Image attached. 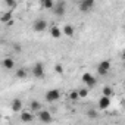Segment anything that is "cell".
Here are the masks:
<instances>
[{
	"label": "cell",
	"mask_w": 125,
	"mask_h": 125,
	"mask_svg": "<svg viewBox=\"0 0 125 125\" xmlns=\"http://www.w3.org/2000/svg\"><path fill=\"white\" fill-rule=\"evenodd\" d=\"M87 115H88L90 118H97V112H96V110H93V109H90V110L87 112Z\"/></svg>",
	"instance_id": "cell-20"
},
{
	"label": "cell",
	"mask_w": 125,
	"mask_h": 125,
	"mask_svg": "<svg viewBox=\"0 0 125 125\" xmlns=\"http://www.w3.org/2000/svg\"><path fill=\"white\" fill-rule=\"evenodd\" d=\"M63 34H65V35H68V37H72V35H74V27L66 25V27L63 28Z\"/></svg>",
	"instance_id": "cell-16"
},
{
	"label": "cell",
	"mask_w": 125,
	"mask_h": 125,
	"mask_svg": "<svg viewBox=\"0 0 125 125\" xmlns=\"http://www.w3.org/2000/svg\"><path fill=\"white\" fill-rule=\"evenodd\" d=\"M30 106H31V110H32V112H38V110H41V104H40L37 100H32Z\"/></svg>",
	"instance_id": "cell-15"
},
{
	"label": "cell",
	"mask_w": 125,
	"mask_h": 125,
	"mask_svg": "<svg viewBox=\"0 0 125 125\" xmlns=\"http://www.w3.org/2000/svg\"><path fill=\"white\" fill-rule=\"evenodd\" d=\"M94 0H81V3H80V10L81 12H88L94 8Z\"/></svg>",
	"instance_id": "cell-3"
},
{
	"label": "cell",
	"mask_w": 125,
	"mask_h": 125,
	"mask_svg": "<svg viewBox=\"0 0 125 125\" xmlns=\"http://www.w3.org/2000/svg\"><path fill=\"white\" fill-rule=\"evenodd\" d=\"M109 104H110V97L109 96H102L100 100H99V107L102 110H104V109L109 107Z\"/></svg>",
	"instance_id": "cell-7"
},
{
	"label": "cell",
	"mask_w": 125,
	"mask_h": 125,
	"mask_svg": "<svg viewBox=\"0 0 125 125\" xmlns=\"http://www.w3.org/2000/svg\"><path fill=\"white\" fill-rule=\"evenodd\" d=\"M16 78H19V80H25V78H27V71H25L24 68H19V69L16 71Z\"/></svg>",
	"instance_id": "cell-14"
},
{
	"label": "cell",
	"mask_w": 125,
	"mask_h": 125,
	"mask_svg": "<svg viewBox=\"0 0 125 125\" xmlns=\"http://www.w3.org/2000/svg\"><path fill=\"white\" fill-rule=\"evenodd\" d=\"M54 71L59 72V74H62V72H63V68H62V65H56L54 66Z\"/></svg>",
	"instance_id": "cell-24"
},
{
	"label": "cell",
	"mask_w": 125,
	"mask_h": 125,
	"mask_svg": "<svg viewBox=\"0 0 125 125\" xmlns=\"http://www.w3.org/2000/svg\"><path fill=\"white\" fill-rule=\"evenodd\" d=\"M54 13L57 15V16H63L65 15V5H57V6H54Z\"/></svg>",
	"instance_id": "cell-13"
},
{
	"label": "cell",
	"mask_w": 125,
	"mask_h": 125,
	"mask_svg": "<svg viewBox=\"0 0 125 125\" xmlns=\"http://www.w3.org/2000/svg\"><path fill=\"white\" fill-rule=\"evenodd\" d=\"M50 2H54V0H50Z\"/></svg>",
	"instance_id": "cell-26"
},
{
	"label": "cell",
	"mask_w": 125,
	"mask_h": 125,
	"mask_svg": "<svg viewBox=\"0 0 125 125\" xmlns=\"http://www.w3.org/2000/svg\"><path fill=\"white\" fill-rule=\"evenodd\" d=\"M59 97H60V91L56 90V88L49 90V91L46 93V100H47V102H56V100H59Z\"/></svg>",
	"instance_id": "cell-4"
},
{
	"label": "cell",
	"mask_w": 125,
	"mask_h": 125,
	"mask_svg": "<svg viewBox=\"0 0 125 125\" xmlns=\"http://www.w3.org/2000/svg\"><path fill=\"white\" fill-rule=\"evenodd\" d=\"M69 97H71V99H72V100H77V99H78V97H80V94H78V91H72V93H71V96H69Z\"/></svg>",
	"instance_id": "cell-23"
},
{
	"label": "cell",
	"mask_w": 125,
	"mask_h": 125,
	"mask_svg": "<svg viewBox=\"0 0 125 125\" xmlns=\"http://www.w3.org/2000/svg\"><path fill=\"white\" fill-rule=\"evenodd\" d=\"M12 110L13 112H21L22 110V100L21 99H15L12 102Z\"/></svg>",
	"instance_id": "cell-10"
},
{
	"label": "cell",
	"mask_w": 125,
	"mask_h": 125,
	"mask_svg": "<svg viewBox=\"0 0 125 125\" xmlns=\"http://www.w3.org/2000/svg\"><path fill=\"white\" fill-rule=\"evenodd\" d=\"M83 81L87 84V87H88V88H93V87L96 85V83H97V81H96V78H94L91 74H83Z\"/></svg>",
	"instance_id": "cell-6"
},
{
	"label": "cell",
	"mask_w": 125,
	"mask_h": 125,
	"mask_svg": "<svg viewBox=\"0 0 125 125\" xmlns=\"http://www.w3.org/2000/svg\"><path fill=\"white\" fill-rule=\"evenodd\" d=\"M109 68H110V62L109 60H103V62H100V63L97 65V74L103 77V75L107 74Z\"/></svg>",
	"instance_id": "cell-1"
},
{
	"label": "cell",
	"mask_w": 125,
	"mask_h": 125,
	"mask_svg": "<svg viewBox=\"0 0 125 125\" xmlns=\"http://www.w3.org/2000/svg\"><path fill=\"white\" fill-rule=\"evenodd\" d=\"M38 119L41 122H52V115L47 112V110H38Z\"/></svg>",
	"instance_id": "cell-8"
},
{
	"label": "cell",
	"mask_w": 125,
	"mask_h": 125,
	"mask_svg": "<svg viewBox=\"0 0 125 125\" xmlns=\"http://www.w3.org/2000/svg\"><path fill=\"white\" fill-rule=\"evenodd\" d=\"M103 96H109V97H110V96H112V88H110V87H104V88H103Z\"/></svg>",
	"instance_id": "cell-19"
},
{
	"label": "cell",
	"mask_w": 125,
	"mask_h": 125,
	"mask_svg": "<svg viewBox=\"0 0 125 125\" xmlns=\"http://www.w3.org/2000/svg\"><path fill=\"white\" fill-rule=\"evenodd\" d=\"M124 69H125V65H124Z\"/></svg>",
	"instance_id": "cell-27"
},
{
	"label": "cell",
	"mask_w": 125,
	"mask_h": 125,
	"mask_svg": "<svg viewBox=\"0 0 125 125\" xmlns=\"http://www.w3.org/2000/svg\"><path fill=\"white\" fill-rule=\"evenodd\" d=\"M44 8L52 9V8H53V2H50V0H44Z\"/></svg>",
	"instance_id": "cell-21"
},
{
	"label": "cell",
	"mask_w": 125,
	"mask_h": 125,
	"mask_svg": "<svg viewBox=\"0 0 125 125\" xmlns=\"http://www.w3.org/2000/svg\"><path fill=\"white\" fill-rule=\"evenodd\" d=\"M32 119H34L32 113H28V112H22L21 113V121L22 122H32Z\"/></svg>",
	"instance_id": "cell-12"
},
{
	"label": "cell",
	"mask_w": 125,
	"mask_h": 125,
	"mask_svg": "<svg viewBox=\"0 0 125 125\" xmlns=\"http://www.w3.org/2000/svg\"><path fill=\"white\" fill-rule=\"evenodd\" d=\"M5 2H6V5L9 6V8H16V0H5Z\"/></svg>",
	"instance_id": "cell-18"
},
{
	"label": "cell",
	"mask_w": 125,
	"mask_h": 125,
	"mask_svg": "<svg viewBox=\"0 0 125 125\" xmlns=\"http://www.w3.org/2000/svg\"><path fill=\"white\" fill-rule=\"evenodd\" d=\"M2 65H3V68H5L6 71H10V69L15 68V60H13L12 57H6V59H3Z\"/></svg>",
	"instance_id": "cell-9"
},
{
	"label": "cell",
	"mask_w": 125,
	"mask_h": 125,
	"mask_svg": "<svg viewBox=\"0 0 125 125\" xmlns=\"http://www.w3.org/2000/svg\"><path fill=\"white\" fill-rule=\"evenodd\" d=\"M78 94H80V97H87L88 90H85V88H84V90H80V91H78Z\"/></svg>",
	"instance_id": "cell-22"
},
{
	"label": "cell",
	"mask_w": 125,
	"mask_h": 125,
	"mask_svg": "<svg viewBox=\"0 0 125 125\" xmlns=\"http://www.w3.org/2000/svg\"><path fill=\"white\" fill-rule=\"evenodd\" d=\"M122 59H124V60H125V50H124V52H122Z\"/></svg>",
	"instance_id": "cell-25"
},
{
	"label": "cell",
	"mask_w": 125,
	"mask_h": 125,
	"mask_svg": "<svg viewBox=\"0 0 125 125\" xmlns=\"http://www.w3.org/2000/svg\"><path fill=\"white\" fill-rule=\"evenodd\" d=\"M62 31H63V30H60L59 27H52L50 34H52V37H53V38H59V37L62 35Z\"/></svg>",
	"instance_id": "cell-11"
},
{
	"label": "cell",
	"mask_w": 125,
	"mask_h": 125,
	"mask_svg": "<svg viewBox=\"0 0 125 125\" xmlns=\"http://www.w3.org/2000/svg\"><path fill=\"white\" fill-rule=\"evenodd\" d=\"M124 30H125V27H124Z\"/></svg>",
	"instance_id": "cell-28"
},
{
	"label": "cell",
	"mask_w": 125,
	"mask_h": 125,
	"mask_svg": "<svg viewBox=\"0 0 125 125\" xmlns=\"http://www.w3.org/2000/svg\"><path fill=\"white\" fill-rule=\"evenodd\" d=\"M10 19H12V12H8V13H5V15L2 16V22H3V24H9V22H12Z\"/></svg>",
	"instance_id": "cell-17"
},
{
	"label": "cell",
	"mask_w": 125,
	"mask_h": 125,
	"mask_svg": "<svg viewBox=\"0 0 125 125\" xmlns=\"http://www.w3.org/2000/svg\"><path fill=\"white\" fill-rule=\"evenodd\" d=\"M32 74H34V77H35V78L41 80V78L44 77V66H43L41 63H35V65H34V68H32Z\"/></svg>",
	"instance_id": "cell-5"
},
{
	"label": "cell",
	"mask_w": 125,
	"mask_h": 125,
	"mask_svg": "<svg viewBox=\"0 0 125 125\" xmlns=\"http://www.w3.org/2000/svg\"><path fill=\"white\" fill-rule=\"evenodd\" d=\"M32 28H34V31H35V32H43V31L47 28V22H46L43 18H38V19H35V22H34Z\"/></svg>",
	"instance_id": "cell-2"
}]
</instances>
